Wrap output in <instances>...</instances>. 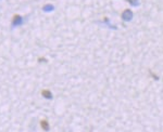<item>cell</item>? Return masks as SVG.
I'll return each instance as SVG.
<instances>
[{
  "label": "cell",
  "instance_id": "1",
  "mask_svg": "<svg viewBox=\"0 0 163 132\" xmlns=\"http://www.w3.org/2000/svg\"><path fill=\"white\" fill-rule=\"evenodd\" d=\"M22 17L19 15H15L14 16V19H13V25H15V26H18V25H20L22 23Z\"/></svg>",
  "mask_w": 163,
  "mask_h": 132
},
{
  "label": "cell",
  "instance_id": "2",
  "mask_svg": "<svg viewBox=\"0 0 163 132\" xmlns=\"http://www.w3.org/2000/svg\"><path fill=\"white\" fill-rule=\"evenodd\" d=\"M123 17H124V20H129L130 17H132V12H130L129 10L124 11V13H123Z\"/></svg>",
  "mask_w": 163,
  "mask_h": 132
},
{
  "label": "cell",
  "instance_id": "3",
  "mask_svg": "<svg viewBox=\"0 0 163 132\" xmlns=\"http://www.w3.org/2000/svg\"><path fill=\"white\" fill-rule=\"evenodd\" d=\"M43 94L45 95L46 97H51V93H50V92H48L47 90H43Z\"/></svg>",
  "mask_w": 163,
  "mask_h": 132
},
{
  "label": "cell",
  "instance_id": "4",
  "mask_svg": "<svg viewBox=\"0 0 163 132\" xmlns=\"http://www.w3.org/2000/svg\"><path fill=\"white\" fill-rule=\"evenodd\" d=\"M52 9H53V7H52V5H45V7H43V10L45 11H51Z\"/></svg>",
  "mask_w": 163,
  "mask_h": 132
},
{
  "label": "cell",
  "instance_id": "5",
  "mask_svg": "<svg viewBox=\"0 0 163 132\" xmlns=\"http://www.w3.org/2000/svg\"><path fill=\"white\" fill-rule=\"evenodd\" d=\"M41 126H43V128H45V129H48V124H47V122H46V120H43V121H41Z\"/></svg>",
  "mask_w": 163,
  "mask_h": 132
}]
</instances>
